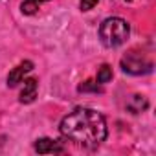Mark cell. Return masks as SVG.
<instances>
[{
	"mask_svg": "<svg viewBox=\"0 0 156 156\" xmlns=\"http://www.w3.org/2000/svg\"><path fill=\"white\" fill-rule=\"evenodd\" d=\"M88 90H92V92H101V87H99L96 81H85L83 85H79V92H88Z\"/></svg>",
	"mask_w": 156,
	"mask_h": 156,
	"instance_id": "cell-9",
	"label": "cell"
},
{
	"mask_svg": "<svg viewBox=\"0 0 156 156\" xmlns=\"http://www.w3.org/2000/svg\"><path fill=\"white\" fill-rule=\"evenodd\" d=\"M112 81V68L108 64H103L99 70H98V83L99 85H107Z\"/></svg>",
	"mask_w": 156,
	"mask_h": 156,
	"instance_id": "cell-8",
	"label": "cell"
},
{
	"mask_svg": "<svg viewBox=\"0 0 156 156\" xmlns=\"http://www.w3.org/2000/svg\"><path fill=\"white\" fill-rule=\"evenodd\" d=\"M31 70H33V62H31V61H22L19 66H15V68L9 72V75H8V87L13 88V87H17L19 83H22L24 75L30 73Z\"/></svg>",
	"mask_w": 156,
	"mask_h": 156,
	"instance_id": "cell-4",
	"label": "cell"
},
{
	"mask_svg": "<svg viewBox=\"0 0 156 156\" xmlns=\"http://www.w3.org/2000/svg\"><path fill=\"white\" fill-rule=\"evenodd\" d=\"M127 2H132V0H127Z\"/></svg>",
	"mask_w": 156,
	"mask_h": 156,
	"instance_id": "cell-11",
	"label": "cell"
},
{
	"mask_svg": "<svg viewBox=\"0 0 156 156\" xmlns=\"http://www.w3.org/2000/svg\"><path fill=\"white\" fill-rule=\"evenodd\" d=\"M59 130L64 140L85 149H94L101 145L107 140V132H108L103 114L85 107L68 112L61 119Z\"/></svg>",
	"mask_w": 156,
	"mask_h": 156,
	"instance_id": "cell-1",
	"label": "cell"
},
{
	"mask_svg": "<svg viewBox=\"0 0 156 156\" xmlns=\"http://www.w3.org/2000/svg\"><path fill=\"white\" fill-rule=\"evenodd\" d=\"M129 35H130V26L121 17L105 19L99 26V39H101L103 46H107V48H118V46L125 44Z\"/></svg>",
	"mask_w": 156,
	"mask_h": 156,
	"instance_id": "cell-2",
	"label": "cell"
},
{
	"mask_svg": "<svg viewBox=\"0 0 156 156\" xmlns=\"http://www.w3.org/2000/svg\"><path fill=\"white\" fill-rule=\"evenodd\" d=\"M37 88H39V83L37 79L30 77V79H22V88H20V96H19V101L20 103H33L35 98H37Z\"/></svg>",
	"mask_w": 156,
	"mask_h": 156,
	"instance_id": "cell-6",
	"label": "cell"
},
{
	"mask_svg": "<svg viewBox=\"0 0 156 156\" xmlns=\"http://www.w3.org/2000/svg\"><path fill=\"white\" fill-rule=\"evenodd\" d=\"M33 149L39 152V154H53V152H62L64 147L61 141L57 140H51V138H41L33 143Z\"/></svg>",
	"mask_w": 156,
	"mask_h": 156,
	"instance_id": "cell-5",
	"label": "cell"
},
{
	"mask_svg": "<svg viewBox=\"0 0 156 156\" xmlns=\"http://www.w3.org/2000/svg\"><path fill=\"white\" fill-rule=\"evenodd\" d=\"M44 2H50V0H24L20 4V11L24 15H35L41 8V4H44Z\"/></svg>",
	"mask_w": 156,
	"mask_h": 156,
	"instance_id": "cell-7",
	"label": "cell"
},
{
	"mask_svg": "<svg viewBox=\"0 0 156 156\" xmlns=\"http://www.w3.org/2000/svg\"><path fill=\"white\" fill-rule=\"evenodd\" d=\"M98 2H99V0H81L79 8H81V11H90V9H92Z\"/></svg>",
	"mask_w": 156,
	"mask_h": 156,
	"instance_id": "cell-10",
	"label": "cell"
},
{
	"mask_svg": "<svg viewBox=\"0 0 156 156\" xmlns=\"http://www.w3.org/2000/svg\"><path fill=\"white\" fill-rule=\"evenodd\" d=\"M121 68H123V72H127L130 75H143L152 70V62L140 51L132 50L121 57Z\"/></svg>",
	"mask_w": 156,
	"mask_h": 156,
	"instance_id": "cell-3",
	"label": "cell"
}]
</instances>
